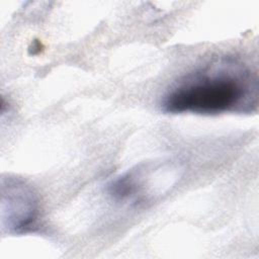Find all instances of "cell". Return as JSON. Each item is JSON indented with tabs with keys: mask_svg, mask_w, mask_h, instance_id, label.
Listing matches in <instances>:
<instances>
[{
	"mask_svg": "<svg viewBox=\"0 0 259 259\" xmlns=\"http://www.w3.org/2000/svg\"><path fill=\"white\" fill-rule=\"evenodd\" d=\"M39 201L33 188L20 178L7 176L1 180V221L10 234H22L36 223Z\"/></svg>",
	"mask_w": 259,
	"mask_h": 259,
	"instance_id": "cell-2",
	"label": "cell"
},
{
	"mask_svg": "<svg viewBox=\"0 0 259 259\" xmlns=\"http://www.w3.org/2000/svg\"><path fill=\"white\" fill-rule=\"evenodd\" d=\"M167 113H252L258 107V77L243 61L221 57L176 81L164 94Z\"/></svg>",
	"mask_w": 259,
	"mask_h": 259,
	"instance_id": "cell-1",
	"label": "cell"
},
{
	"mask_svg": "<svg viewBox=\"0 0 259 259\" xmlns=\"http://www.w3.org/2000/svg\"><path fill=\"white\" fill-rule=\"evenodd\" d=\"M167 166L168 164L152 163L137 166L112 180L107 187L108 194L116 201L143 203L150 200L153 197L151 190L154 188L151 184Z\"/></svg>",
	"mask_w": 259,
	"mask_h": 259,
	"instance_id": "cell-3",
	"label": "cell"
}]
</instances>
